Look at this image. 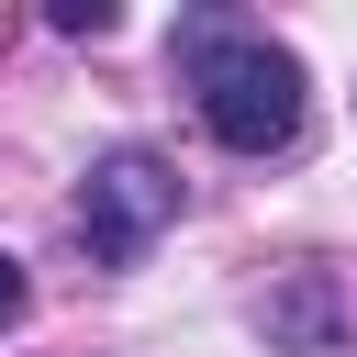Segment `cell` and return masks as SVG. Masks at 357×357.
Returning <instances> with one entry per match:
<instances>
[{
  "label": "cell",
  "instance_id": "6da1fadb",
  "mask_svg": "<svg viewBox=\"0 0 357 357\" xmlns=\"http://www.w3.org/2000/svg\"><path fill=\"white\" fill-rule=\"evenodd\" d=\"M178 67H190V89H201V123H212L234 156H268V145L301 134V56L268 45V33H245L234 11H190V22H178Z\"/></svg>",
  "mask_w": 357,
  "mask_h": 357
},
{
  "label": "cell",
  "instance_id": "7a4b0ae2",
  "mask_svg": "<svg viewBox=\"0 0 357 357\" xmlns=\"http://www.w3.org/2000/svg\"><path fill=\"white\" fill-rule=\"evenodd\" d=\"M167 223H178V167H167V156L112 145V156L78 178V234H89V257H100V268H134Z\"/></svg>",
  "mask_w": 357,
  "mask_h": 357
},
{
  "label": "cell",
  "instance_id": "3957f363",
  "mask_svg": "<svg viewBox=\"0 0 357 357\" xmlns=\"http://www.w3.org/2000/svg\"><path fill=\"white\" fill-rule=\"evenodd\" d=\"M268 335H290L301 357H335V279H290L268 301Z\"/></svg>",
  "mask_w": 357,
  "mask_h": 357
},
{
  "label": "cell",
  "instance_id": "277c9868",
  "mask_svg": "<svg viewBox=\"0 0 357 357\" xmlns=\"http://www.w3.org/2000/svg\"><path fill=\"white\" fill-rule=\"evenodd\" d=\"M56 33H112V0H56Z\"/></svg>",
  "mask_w": 357,
  "mask_h": 357
},
{
  "label": "cell",
  "instance_id": "5b68a950",
  "mask_svg": "<svg viewBox=\"0 0 357 357\" xmlns=\"http://www.w3.org/2000/svg\"><path fill=\"white\" fill-rule=\"evenodd\" d=\"M0 324H22V268L0 257Z\"/></svg>",
  "mask_w": 357,
  "mask_h": 357
}]
</instances>
